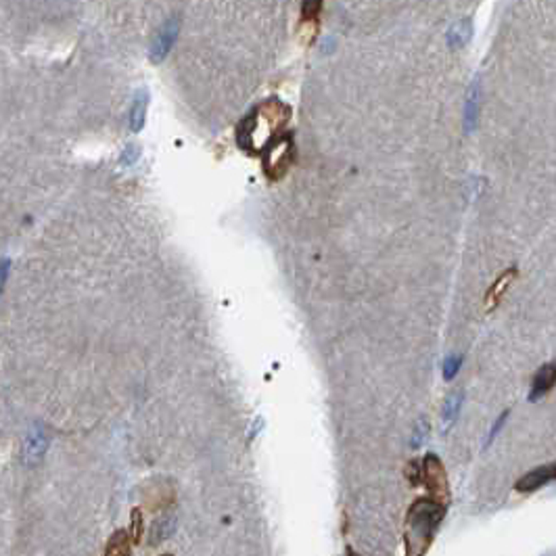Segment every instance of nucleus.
<instances>
[{
  "instance_id": "nucleus-1",
  "label": "nucleus",
  "mask_w": 556,
  "mask_h": 556,
  "mask_svg": "<svg viewBox=\"0 0 556 556\" xmlns=\"http://www.w3.org/2000/svg\"><path fill=\"white\" fill-rule=\"evenodd\" d=\"M291 118V109L278 98L262 103L251 115L243 120L239 128V143L251 153L264 151L284 128Z\"/></svg>"
},
{
  "instance_id": "nucleus-2",
  "label": "nucleus",
  "mask_w": 556,
  "mask_h": 556,
  "mask_svg": "<svg viewBox=\"0 0 556 556\" xmlns=\"http://www.w3.org/2000/svg\"><path fill=\"white\" fill-rule=\"evenodd\" d=\"M446 517V504L435 498L416 500L406 515V555H425L435 540V533Z\"/></svg>"
},
{
  "instance_id": "nucleus-3",
  "label": "nucleus",
  "mask_w": 556,
  "mask_h": 556,
  "mask_svg": "<svg viewBox=\"0 0 556 556\" xmlns=\"http://www.w3.org/2000/svg\"><path fill=\"white\" fill-rule=\"evenodd\" d=\"M293 140L291 136H280L264 149V170L270 178H280L284 176V172L289 170V165L293 163Z\"/></svg>"
},
{
  "instance_id": "nucleus-4",
  "label": "nucleus",
  "mask_w": 556,
  "mask_h": 556,
  "mask_svg": "<svg viewBox=\"0 0 556 556\" xmlns=\"http://www.w3.org/2000/svg\"><path fill=\"white\" fill-rule=\"evenodd\" d=\"M421 485H425V490L429 492L431 498L439 502H448L450 500V483H448V475L443 463L435 456L427 454L423 458V473H421Z\"/></svg>"
},
{
  "instance_id": "nucleus-5",
  "label": "nucleus",
  "mask_w": 556,
  "mask_h": 556,
  "mask_svg": "<svg viewBox=\"0 0 556 556\" xmlns=\"http://www.w3.org/2000/svg\"><path fill=\"white\" fill-rule=\"evenodd\" d=\"M178 34H180V19L178 17H170L153 36L151 48H149V59L153 63L163 61L170 55V51L174 48V44L178 40Z\"/></svg>"
},
{
  "instance_id": "nucleus-6",
  "label": "nucleus",
  "mask_w": 556,
  "mask_h": 556,
  "mask_svg": "<svg viewBox=\"0 0 556 556\" xmlns=\"http://www.w3.org/2000/svg\"><path fill=\"white\" fill-rule=\"evenodd\" d=\"M552 481H556V463L544 464V466H537V468L529 470L527 475H523L517 481L515 490L521 492V494H531V492H537L540 488H546Z\"/></svg>"
},
{
  "instance_id": "nucleus-7",
  "label": "nucleus",
  "mask_w": 556,
  "mask_h": 556,
  "mask_svg": "<svg viewBox=\"0 0 556 556\" xmlns=\"http://www.w3.org/2000/svg\"><path fill=\"white\" fill-rule=\"evenodd\" d=\"M46 448H48V435H46L44 427L40 423H36L30 429V433H28L26 441H24V463L28 464V466L38 464L44 458Z\"/></svg>"
},
{
  "instance_id": "nucleus-8",
  "label": "nucleus",
  "mask_w": 556,
  "mask_h": 556,
  "mask_svg": "<svg viewBox=\"0 0 556 556\" xmlns=\"http://www.w3.org/2000/svg\"><path fill=\"white\" fill-rule=\"evenodd\" d=\"M556 385V360L544 364L540 371L535 372L533 383H531V393H529V402H537L540 398H544L548 391H552Z\"/></svg>"
},
{
  "instance_id": "nucleus-9",
  "label": "nucleus",
  "mask_w": 556,
  "mask_h": 556,
  "mask_svg": "<svg viewBox=\"0 0 556 556\" xmlns=\"http://www.w3.org/2000/svg\"><path fill=\"white\" fill-rule=\"evenodd\" d=\"M479 105H481V86L479 80H475L468 88V96H466V105H464V130L473 132L477 120H479Z\"/></svg>"
},
{
  "instance_id": "nucleus-10",
  "label": "nucleus",
  "mask_w": 556,
  "mask_h": 556,
  "mask_svg": "<svg viewBox=\"0 0 556 556\" xmlns=\"http://www.w3.org/2000/svg\"><path fill=\"white\" fill-rule=\"evenodd\" d=\"M147 107H149V93L145 88H140L134 94L132 101V109H130V130L132 132H140L145 120H147Z\"/></svg>"
},
{
  "instance_id": "nucleus-11",
  "label": "nucleus",
  "mask_w": 556,
  "mask_h": 556,
  "mask_svg": "<svg viewBox=\"0 0 556 556\" xmlns=\"http://www.w3.org/2000/svg\"><path fill=\"white\" fill-rule=\"evenodd\" d=\"M470 36H473V21L468 17H464L460 21H456L448 31V46L456 48V51L464 48L468 44Z\"/></svg>"
},
{
  "instance_id": "nucleus-12",
  "label": "nucleus",
  "mask_w": 556,
  "mask_h": 556,
  "mask_svg": "<svg viewBox=\"0 0 556 556\" xmlns=\"http://www.w3.org/2000/svg\"><path fill=\"white\" fill-rule=\"evenodd\" d=\"M130 546H132V537H130V533L124 531V529H120V531H115V533L109 537L107 548H105V555L128 556L130 555Z\"/></svg>"
},
{
  "instance_id": "nucleus-13",
  "label": "nucleus",
  "mask_w": 556,
  "mask_h": 556,
  "mask_svg": "<svg viewBox=\"0 0 556 556\" xmlns=\"http://www.w3.org/2000/svg\"><path fill=\"white\" fill-rule=\"evenodd\" d=\"M174 531H176V517L174 515H165V517L157 519L151 525V544H161Z\"/></svg>"
},
{
  "instance_id": "nucleus-14",
  "label": "nucleus",
  "mask_w": 556,
  "mask_h": 556,
  "mask_svg": "<svg viewBox=\"0 0 556 556\" xmlns=\"http://www.w3.org/2000/svg\"><path fill=\"white\" fill-rule=\"evenodd\" d=\"M515 277H517V270H508V272H504L502 277L495 280L494 287H492L490 293H488V308L494 309L495 306L500 304L502 295L506 293V289L510 287V282L515 280Z\"/></svg>"
},
{
  "instance_id": "nucleus-15",
  "label": "nucleus",
  "mask_w": 556,
  "mask_h": 556,
  "mask_svg": "<svg viewBox=\"0 0 556 556\" xmlns=\"http://www.w3.org/2000/svg\"><path fill=\"white\" fill-rule=\"evenodd\" d=\"M463 391H458V393H452L450 398H448V402L443 406V423H446V427H450L454 421H456V416H458V410H460V406H463Z\"/></svg>"
},
{
  "instance_id": "nucleus-16",
  "label": "nucleus",
  "mask_w": 556,
  "mask_h": 556,
  "mask_svg": "<svg viewBox=\"0 0 556 556\" xmlns=\"http://www.w3.org/2000/svg\"><path fill=\"white\" fill-rule=\"evenodd\" d=\"M130 537H132V544H140L143 535H145V519H143V510L140 508H134L132 510V517H130Z\"/></svg>"
},
{
  "instance_id": "nucleus-17",
  "label": "nucleus",
  "mask_w": 556,
  "mask_h": 556,
  "mask_svg": "<svg viewBox=\"0 0 556 556\" xmlns=\"http://www.w3.org/2000/svg\"><path fill=\"white\" fill-rule=\"evenodd\" d=\"M460 364H463V358H460V356H450V358H446V362H443V376H446L448 381H452V379L456 376V372L460 371Z\"/></svg>"
},
{
  "instance_id": "nucleus-18",
  "label": "nucleus",
  "mask_w": 556,
  "mask_h": 556,
  "mask_svg": "<svg viewBox=\"0 0 556 556\" xmlns=\"http://www.w3.org/2000/svg\"><path fill=\"white\" fill-rule=\"evenodd\" d=\"M421 473H423V460H412L406 466V477L412 485H421Z\"/></svg>"
},
{
  "instance_id": "nucleus-19",
  "label": "nucleus",
  "mask_w": 556,
  "mask_h": 556,
  "mask_svg": "<svg viewBox=\"0 0 556 556\" xmlns=\"http://www.w3.org/2000/svg\"><path fill=\"white\" fill-rule=\"evenodd\" d=\"M140 157V147L138 145H128L125 151L122 153V163L124 165H134Z\"/></svg>"
},
{
  "instance_id": "nucleus-20",
  "label": "nucleus",
  "mask_w": 556,
  "mask_h": 556,
  "mask_svg": "<svg viewBox=\"0 0 556 556\" xmlns=\"http://www.w3.org/2000/svg\"><path fill=\"white\" fill-rule=\"evenodd\" d=\"M508 414H510V412H508V410H506V412H502V414H500V416H498V421H495V423H494V427H492V431H490V435H488V446H490V443H492V441H494L495 435H498V433L502 431V427H504V423H506V418H508Z\"/></svg>"
},
{
  "instance_id": "nucleus-21",
  "label": "nucleus",
  "mask_w": 556,
  "mask_h": 556,
  "mask_svg": "<svg viewBox=\"0 0 556 556\" xmlns=\"http://www.w3.org/2000/svg\"><path fill=\"white\" fill-rule=\"evenodd\" d=\"M9 272H11V259L4 257V259H0V293H2V289H4V284H6Z\"/></svg>"
},
{
  "instance_id": "nucleus-22",
  "label": "nucleus",
  "mask_w": 556,
  "mask_h": 556,
  "mask_svg": "<svg viewBox=\"0 0 556 556\" xmlns=\"http://www.w3.org/2000/svg\"><path fill=\"white\" fill-rule=\"evenodd\" d=\"M427 433H429V425H427V421L418 423V427H416V435L412 437V446H414V448H418V446H421V437L425 439V437H427Z\"/></svg>"
}]
</instances>
